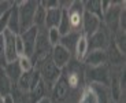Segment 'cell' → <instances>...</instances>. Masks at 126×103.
Wrapping results in <instances>:
<instances>
[{
	"instance_id": "obj_1",
	"label": "cell",
	"mask_w": 126,
	"mask_h": 103,
	"mask_svg": "<svg viewBox=\"0 0 126 103\" xmlns=\"http://www.w3.org/2000/svg\"><path fill=\"white\" fill-rule=\"evenodd\" d=\"M38 6V1L34 0H22L18 1V18H19V34L25 30L30 29L33 25L36 8Z\"/></svg>"
},
{
	"instance_id": "obj_2",
	"label": "cell",
	"mask_w": 126,
	"mask_h": 103,
	"mask_svg": "<svg viewBox=\"0 0 126 103\" xmlns=\"http://www.w3.org/2000/svg\"><path fill=\"white\" fill-rule=\"evenodd\" d=\"M34 69H37L38 73H40V77L43 80V82L45 84V87L48 88H52V85L58 81V78L62 76V69H59L54 62L52 59L47 58L44 59L43 62H40L38 65L34 66Z\"/></svg>"
},
{
	"instance_id": "obj_3",
	"label": "cell",
	"mask_w": 126,
	"mask_h": 103,
	"mask_svg": "<svg viewBox=\"0 0 126 103\" xmlns=\"http://www.w3.org/2000/svg\"><path fill=\"white\" fill-rule=\"evenodd\" d=\"M84 1H73L70 8L67 10V15H69V22L71 32L81 33L82 30V18H84Z\"/></svg>"
},
{
	"instance_id": "obj_4",
	"label": "cell",
	"mask_w": 126,
	"mask_h": 103,
	"mask_svg": "<svg viewBox=\"0 0 126 103\" xmlns=\"http://www.w3.org/2000/svg\"><path fill=\"white\" fill-rule=\"evenodd\" d=\"M37 33H38V28L32 26L30 29L25 30L23 33H21V39L23 43V55L28 58H33L34 54V48H36V40H37Z\"/></svg>"
},
{
	"instance_id": "obj_5",
	"label": "cell",
	"mask_w": 126,
	"mask_h": 103,
	"mask_svg": "<svg viewBox=\"0 0 126 103\" xmlns=\"http://www.w3.org/2000/svg\"><path fill=\"white\" fill-rule=\"evenodd\" d=\"M101 21L99 17L92 15L89 13H84V18H82V30L81 33L85 34L86 37H91L93 33H96L97 30H100Z\"/></svg>"
},
{
	"instance_id": "obj_6",
	"label": "cell",
	"mask_w": 126,
	"mask_h": 103,
	"mask_svg": "<svg viewBox=\"0 0 126 103\" xmlns=\"http://www.w3.org/2000/svg\"><path fill=\"white\" fill-rule=\"evenodd\" d=\"M3 39H4V52H6L7 63L18 61V55H16V51H15L16 34H14L13 32H10L6 29L4 33H3Z\"/></svg>"
},
{
	"instance_id": "obj_7",
	"label": "cell",
	"mask_w": 126,
	"mask_h": 103,
	"mask_svg": "<svg viewBox=\"0 0 126 103\" xmlns=\"http://www.w3.org/2000/svg\"><path fill=\"white\" fill-rule=\"evenodd\" d=\"M70 58H71V54L63 48L62 45H56V47H52V51H51V59L55 65L59 69H63L64 66H67V63L70 62Z\"/></svg>"
},
{
	"instance_id": "obj_8",
	"label": "cell",
	"mask_w": 126,
	"mask_h": 103,
	"mask_svg": "<svg viewBox=\"0 0 126 103\" xmlns=\"http://www.w3.org/2000/svg\"><path fill=\"white\" fill-rule=\"evenodd\" d=\"M51 89H52V99H54L56 103H60L67 98L70 88H69V85H67L66 78L60 76V77L58 78V81L52 85Z\"/></svg>"
},
{
	"instance_id": "obj_9",
	"label": "cell",
	"mask_w": 126,
	"mask_h": 103,
	"mask_svg": "<svg viewBox=\"0 0 126 103\" xmlns=\"http://www.w3.org/2000/svg\"><path fill=\"white\" fill-rule=\"evenodd\" d=\"M88 78L91 80L92 84H108V70L106 65L99 66V67H91L88 70Z\"/></svg>"
},
{
	"instance_id": "obj_10",
	"label": "cell",
	"mask_w": 126,
	"mask_h": 103,
	"mask_svg": "<svg viewBox=\"0 0 126 103\" xmlns=\"http://www.w3.org/2000/svg\"><path fill=\"white\" fill-rule=\"evenodd\" d=\"M121 11H122V8H121V7H117V6H115V3H114L112 6H111L110 8L103 14V18L106 19V23H107V26L112 32H117L118 30Z\"/></svg>"
},
{
	"instance_id": "obj_11",
	"label": "cell",
	"mask_w": 126,
	"mask_h": 103,
	"mask_svg": "<svg viewBox=\"0 0 126 103\" xmlns=\"http://www.w3.org/2000/svg\"><path fill=\"white\" fill-rule=\"evenodd\" d=\"M84 62L89 66V67H99V66L106 65L107 62V54L104 50H94L88 52L85 61Z\"/></svg>"
},
{
	"instance_id": "obj_12",
	"label": "cell",
	"mask_w": 126,
	"mask_h": 103,
	"mask_svg": "<svg viewBox=\"0 0 126 103\" xmlns=\"http://www.w3.org/2000/svg\"><path fill=\"white\" fill-rule=\"evenodd\" d=\"M106 47H107V37L103 30H97L91 37H88V48H91V51L104 50Z\"/></svg>"
},
{
	"instance_id": "obj_13",
	"label": "cell",
	"mask_w": 126,
	"mask_h": 103,
	"mask_svg": "<svg viewBox=\"0 0 126 103\" xmlns=\"http://www.w3.org/2000/svg\"><path fill=\"white\" fill-rule=\"evenodd\" d=\"M7 30L13 32L14 34H19V18H18V1H13V6L8 13L7 21Z\"/></svg>"
},
{
	"instance_id": "obj_14",
	"label": "cell",
	"mask_w": 126,
	"mask_h": 103,
	"mask_svg": "<svg viewBox=\"0 0 126 103\" xmlns=\"http://www.w3.org/2000/svg\"><path fill=\"white\" fill-rule=\"evenodd\" d=\"M89 52V48H88V37L85 34H79L78 36V40H77L76 44V50H74V55H76V59L78 62H84Z\"/></svg>"
},
{
	"instance_id": "obj_15",
	"label": "cell",
	"mask_w": 126,
	"mask_h": 103,
	"mask_svg": "<svg viewBox=\"0 0 126 103\" xmlns=\"http://www.w3.org/2000/svg\"><path fill=\"white\" fill-rule=\"evenodd\" d=\"M60 18H62V8H51L47 10L45 14V29H52V28H58L59 26Z\"/></svg>"
},
{
	"instance_id": "obj_16",
	"label": "cell",
	"mask_w": 126,
	"mask_h": 103,
	"mask_svg": "<svg viewBox=\"0 0 126 103\" xmlns=\"http://www.w3.org/2000/svg\"><path fill=\"white\" fill-rule=\"evenodd\" d=\"M14 84L11 82V80L8 78V76L6 74L3 67H0V96L6 98L10 96L11 92H13Z\"/></svg>"
},
{
	"instance_id": "obj_17",
	"label": "cell",
	"mask_w": 126,
	"mask_h": 103,
	"mask_svg": "<svg viewBox=\"0 0 126 103\" xmlns=\"http://www.w3.org/2000/svg\"><path fill=\"white\" fill-rule=\"evenodd\" d=\"M81 33H76V32H70V33L64 34V36H62L60 37V45H62L63 48H66L67 51H69L70 54L74 52V50H76V44H77V40H78V36Z\"/></svg>"
},
{
	"instance_id": "obj_18",
	"label": "cell",
	"mask_w": 126,
	"mask_h": 103,
	"mask_svg": "<svg viewBox=\"0 0 126 103\" xmlns=\"http://www.w3.org/2000/svg\"><path fill=\"white\" fill-rule=\"evenodd\" d=\"M3 69H4V72H6V74L8 76V78L11 80V82L15 85L16 81H18V78L21 77V74H22L18 62H16V61L15 62H10V63H7Z\"/></svg>"
},
{
	"instance_id": "obj_19",
	"label": "cell",
	"mask_w": 126,
	"mask_h": 103,
	"mask_svg": "<svg viewBox=\"0 0 126 103\" xmlns=\"http://www.w3.org/2000/svg\"><path fill=\"white\" fill-rule=\"evenodd\" d=\"M45 96H47V87H45V84L41 80L37 87L29 92V100H30V103H37L41 99H44Z\"/></svg>"
},
{
	"instance_id": "obj_20",
	"label": "cell",
	"mask_w": 126,
	"mask_h": 103,
	"mask_svg": "<svg viewBox=\"0 0 126 103\" xmlns=\"http://www.w3.org/2000/svg\"><path fill=\"white\" fill-rule=\"evenodd\" d=\"M84 10H85V13H89L92 15H96L100 19H103L100 0H86V1H84Z\"/></svg>"
},
{
	"instance_id": "obj_21",
	"label": "cell",
	"mask_w": 126,
	"mask_h": 103,
	"mask_svg": "<svg viewBox=\"0 0 126 103\" xmlns=\"http://www.w3.org/2000/svg\"><path fill=\"white\" fill-rule=\"evenodd\" d=\"M78 103H99L97 95H96L94 89L91 85H86V87L82 89L81 95H79Z\"/></svg>"
},
{
	"instance_id": "obj_22",
	"label": "cell",
	"mask_w": 126,
	"mask_h": 103,
	"mask_svg": "<svg viewBox=\"0 0 126 103\" xmlns=\"http://www.w3.org/2000/svg\"><path fill=\"white\" fill-rule=\"evenodd\" d=\"M34 70V69H33ZM33 70L32 72H26V73H22L21 77L18 78V81H16L15 87L18 89L23 91V92H29L30 89V84H32V76H33Z\"/></svg>"
},
{
	"instance_id": "obj_23",
	"label": "cell",
	"mask_w": 126,
	"mask_h": 103,
	"mask_svg": "<svg viewBox=\"0 0 126 103\" xmlns=\"http://www.w3.org/2000/svg\"><path fill=\"white\" fill-rule=\"evenodd\" d=\"M45 14H47V10L40 4L38 1V6L36 8V13H34V18H33V25L36 28L41 29V28H45Z\"/></svg>"
},
{
	"instance_id": "obj_24",
	"label": "cell",
	"mask_w": 126,
	"mask_h": 103,
	"mask_svg": "<svg viewBox=\"0 0 126 103\" xmlns=\"http://www.w3.org/2000/svg\"><path fill=\"white\" fill-rule=\"evenodd\" d=\"M58 30H59L60 36H64V34H67V33L71 32L70 22H69V15H67V10H62V18H60Z\"/></svg>"
},
{
	"instance_id": "obj_25",
	"label": "cell",
	"mask_w": 126,
	"mask_h": 103,
	"mask_svg": "<svg viewBox=\"0 0 126 103\" xmlns=\"http://www.w3.org/2000/svg\"><path fill=\"white\" fill-rule=\"evenodd\" d=\"M11 98H13L14 103H30V100H29V92H23V91L18 89L15 85H14L13 92H11Z\"/></svg>"
},
{
	"instance_id": "obj_26",
	"label": "cell",
	"mask_w": 126,
	"mask_h": 103,
	"mask_svg": "<svg viewBox=\"0 0 126 103\" xmlns=\"http://www.w3.org/2000/svg\"><path fill=\"white\" fill-rule=\"evenodd\" d=\"M16 62H18V65H19V67H21V72L22 73L32 72V70L34 69V63H33L32 58H28V56H25V55L19 56Z\"/></svg>"
},
{
	"instance_id": "obj_27",
	"label": "cell",
	"mask_w": 126,
	"mask_h": 103,
	"mask_svg": "<svg viewBox=\"0 0 126 103\" xmlns=\"http://www.w3.org/2000/svg\"><path fill=\"white\" fill-rule=\"evenodd\" d=\"M60 33L58 30V28H52V29H48V41H49L51 47H56L59 45L60 43Z\"/></svg>"
},
{
	"instance_id": "obj_28",
	"label": "cell",
	"mask_w": 126,
	"mask_h": 103,
	"mask_svg": "<svg viewBox=\"0 0 126 103\" xmlns=\"http://www.w3.org/2000/svg\"><path fill=\"white\" fill-rule=\"evenodd\" d=\"M66 81H67L69 88H77L79 85V74L76 73V72H71L69 76H67Z\"/></svg>"
},
{
	"instance_id": "obj_29",
	"label": "cell",
	"mask_w": 126,
	"mask_h": 103,
	"mask_svg": "<svg viewBox=\"0 0 126 103\" xmlns=\"http://www.w3.org/2000/svg\"><path fill=\"white\" fill-rule=\"evenodd\" d=\"M117 47H118V51H119L122 55H125V32L123 30H119L117 33Z\"/></svg>"
},
{
	"instance_id": "obj_30",
	"label": "cell",
	"mask_w": 126,
	"mask_h": 103,
	"mask_svg": "<svg viewBox=\"0 0 126 103\" xmlns=\"http://www.w3.org/2000/svg\"><path fill=\"white\" fill-rule=\"evenodd\" d=\"M7 65V59H6V52H4V39L3 34L0 36V67H4Z\"/></svg>"
},
{
	"instance_id": "obj_31",
	"label": "cell",
	"mask_w": 126,
	"mask_h": 103,
	"mask_svg": "<svg viewBox=\"0 0 126 103\" xmlns=\"http://www.w3.org/2000/svg\"><path fill=\"white\" fill-rule=\"evenodd\" d=\"M15 51H16L18 58L23 55V43H22V39H21L19 34H16V39H15Z\"/></svg>"
},
{
	"instance_id": "obj_32",
	"label": "cell",
	"mask_w": 126,
	"mask_h": 103,
	"mask_svg": "<svg viewBox=\"0 0 126 103\" xmlns=\"http://www.w3.org/2000/svg\"><path fill=\"white\" fill-rule=\"evenodd\" d=\"M13 6V1H0V18L8 11Z\"/></svg>"
},
{
	"instance_id": "obj_33",
	"label": "cell",
	"mask_w": 126,
	"mask_h": 103,
	"mask_svg": "<svg viewBox=\"0 0 126 103\" xmlns=\"http://www.w3.org/2000/svg\"><path fill=\"white\" fill-rule=\"evenodd\" d=\"M112 1H108V0H101L100 1V6H101V13H106V11H107L108 8H110L111 6H112Z\"/></svg>"
},
{
	"instance_id": "obj_34",
	"label": "cell",
	"mask_w": 126,
	"mask_h": 103,
	"mask_svg": "<svg viewBox=\"0 0 126 103\" xmlns=\"http://www.w3.org/2000/svg\"><path fill=\"white\" fill-rule=\"evenodd\" d=\"M3 103H14V102H13V98H11V95H10V96L3 98Z\"/></svg>"
},
{
	"instance_id": "obj_35",
	"label": "cell",
	"mask_w": 126,
	"mask_h": 103,
	"mask_svg": "<svg viewBox=\"0 0 126 103\" xmlns=\"http://www.w3.org/2000/svg\"><path fill=\"white\" fill-rule=\"evenodd\" d=\"M37 103H52V102H51V99L48 96H45L44 99H41L40 102H37Z\"/></svg>"
},
{
	"instance_id": "obj_36",
	"label": "cell",
	"mask_w": 126,
	"mask_h": 103,
	"mask_svg": "<svg viewBox=\"0 0 126 103\" xmlns=\"http://www.w3.org/2000/svg\"><path fill=\"white\" fill-rule=\"evenodd\" d=\"M0 103H3V98L0 96Z\"/></svg>"
}]
</instances>
